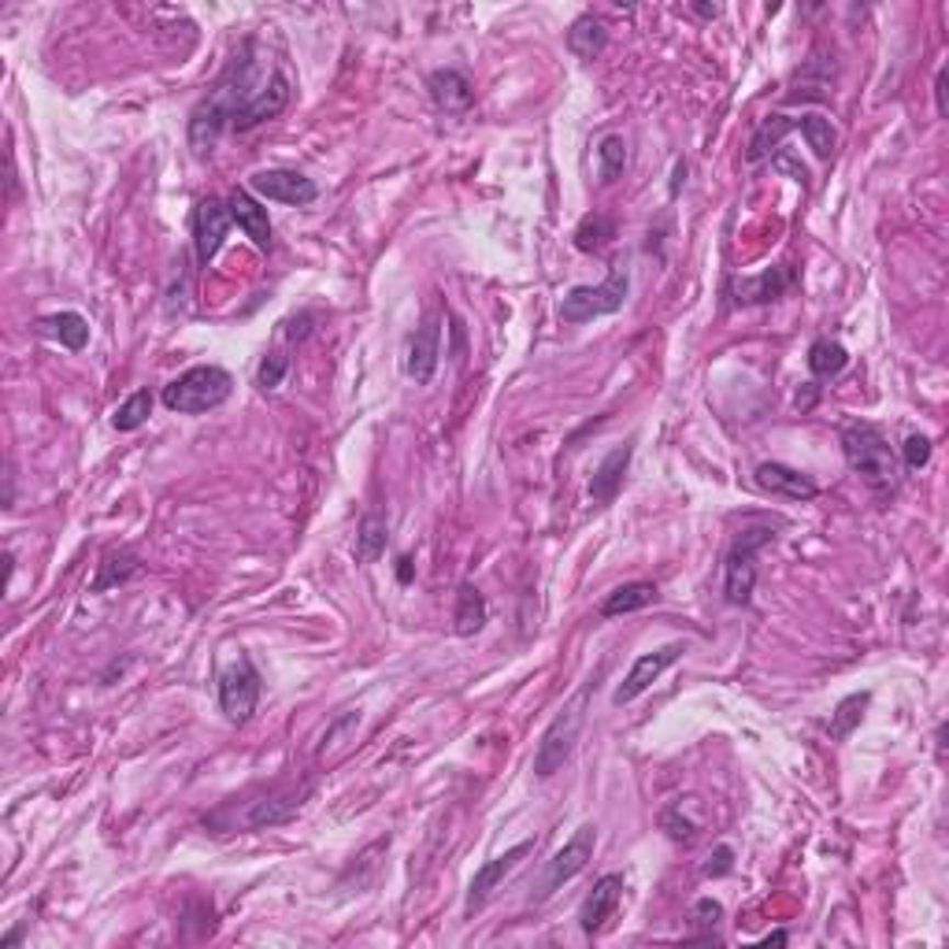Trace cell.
I'll use <instances>...</instances> for the list:
<instances>
[{
	"label": "cell",
	"instance_id": "1",
	"mask_svg": "<svg viewBox=\"0 0 949 949\" xmlns=\"http://www.w3.org/2000/svg\"><path fill=\"white\" fill-rule=\"evenodd\" d=\"M293 97L290 75L279 64H271V56L263 53L260 42H249L234 53L227 71L219 75V82L212 86L208 97L193 108L190 115V145L193 152L204 156L215 149L223 131L246 134L252 126L279 120L286 112Z\"/></svg>",
	"mask_w": 949,
	"mask_h": 949
},
{
	"label": "cell",
	"instance_id": "2",
	"mask_svg": "<svg viewBox=\"0 0 949 949\" xmlns=\"http://www.w3.org/2000/svg\"><path fill=\"white\" fill-rule=\"evenodd\" d=\"M838 438H843L849 472L865 478L875 494L897 490V483H902V460H897L883 427L868 423V419H854V423L843 427Z\"/></svg>",
	"mask_w": 949,
	"mask_h": 949
},
{
	"label": "cell",
	"instance_id": "3",
	"mask_svg": "<svg viewBox=\"0 0 949 949\" xmlns=\"http://www.w3.org/2000/svg\"><path fill=\"white\" fill-rule=\"evenodd\" d=\"M590 693H594V679L586 682V687L550 720V727L542 731V738H538V746H534V760H531L538 779H553L556 771L572 760V753L579 746V735H583L586 709H590Z\"/></svg>",
	"mask_w": 949,
	"mask_h": 949
},
{
	"label": "cell",
	"instance_id": "4",
	"mask_svg": "<svg viewBox=\"0 0 949 949\" xmlns=\"http://www.w3.org/2000/svg\"><path fill=\"white\" fill-rule=\"evenodd\" d=\"M230 394H234V375L227 368L197 364V368L182 371L179 379H171V383L160 389V400L168 413L204 416V413H212V408H219Z\"/></svg>",
	"mask_w": 949,
	"mask_h": 949
},
{
	"label": "cell",
	"instance_id": "5",
	"mask_svg": "<svg viewBox=\"0 0 949 949\" xmlns=\"http://www.w3.org/2000/svg\"><path fill=\"white\" fill-rule=\"evenodd\" d=\"M628 293H631V275L623 263H612L609 275L598 286H575L567 290V297L561 301V319L579 327V323H590V319H601V316H612L628 305Z\"/></svg>",
	"mask_w": 949,
	"mask_h": 949
},
{
	"label": "cell",
	"instance_id": "6",
	"mask_svg": "<svg viewBox=\"0 0 949 949\" xmlns=\"http://www.w3.org/2000/svg\"><path fill=\"white\" fill-rule=\"evenodd\" d=\"M776 538V527H746V531L735 534L727 553V564H723V598L727 605H749L753 586H757V553Z\"/></svg>",
	"mask_w": 949,
	"mask_h": 949
},
{
	"label": "cell",
	"instance_id": "7",
	"mask_svg": "<svg viewBox=\"0 0 949 949\" xmlns=\"http://www.w3.org/2000/svg\"><path fill=\"white\" fill-rule=\"evenodd\" d=\"M263 693V675L252 664L249 653H238V660L219 671V709L230 723H249Z\"/></svg>",
	"mask_w": 949,
	"mask_h": 949
},
{
	"label": "cell",
	"instance_id": "8",
	"mask_svg": "<svg viewBox=\"0 0 949 949\" xmlns=\"http://www.w3.org/2000/svg\"><path fill=\"white\" fill-rule=\"evenodd\" d=\"M594 849H598V827L594 824H583L579 831H575L572 838L564 843V849H556L553 860L545 865V875H542V894L538 897H550L556 894L564 883H572L575 875L586 872V865L594 860Z\"/></svg>",
	"mask_w": 949,
	"mask_h": 949
},
{
	"label": "cell",
	"instance_id": "9",
	"mask_svg": "<svg viewBox=\"0 0 949 949\" xmlns=\"http://www.w3.org/2000/svg\"><path fill=\"white\" fill-rule=\"evenodd\" d=\"M249 193H257L263 201H279V204H293V208H308V204L319 201V185L301 171H286V168H263L249 174Z\"/></svg>",
	"mask_w": 949,
	"mask_h": 949
},
{
	"label": "cell",
	"instance_id": "10",
	"mask_svg": "<svg viewBox=\"0 0 949 949\" xmlns=\"http://www.w3.org/2000/svg\"><path fill=\"white\" fill-rule=\"evenodd\" d=\"M534 846H538L534 838H523L520 846L505 849L501 857L486 860V865L478 868L475 879H472V886H467V897H464V916H467V919H472L475 913H483L486 902H490V897H494V890L501 886L505 879L516 872V868H520V860H523V857H531V854H534Z\"/></svg>",
	"mask_w": 949,
	"mask_h": 949
},
{
	"label": "cell",
	"instance_id": "11",
	"mask_svg": "<svg viewBox=\"0 0 949 949\" xmlns=\"http://www.w3.org/2000/svg\"><path fill=\"white\" fill-rule=\"evenodd\" d=\"M682 653H687V645H682V642H668V645H660V649H653V653H642V657L631 664L628 679H623L620 687H615L612 704H620V709H623V704L639 701L642 693L649 690L653 682H657L660 675L668 671L671 664L682 657Z\"/></svg>",
	"mask_w": 949,
	"mask_h": 949
},
{
	"label": "cell",
	"instance_id": "12",
	"mask_svg": "<svg viewBox=\"0 0 949 949\" xmlns=\"http://www.w3.org/2000/svg\"><path fill=\"white\" fill-rule=\"evenodd\" d=\"M308 798V787H290V790H268V794H260L257 801H249V809L241 812L238 820H234L230 827H249V831H263V827H279V824H290L293 816L301 812V805H305Z\"/></svg>",
	"mask_w": 949,
	"mask_h": 949
},
{
	"label": "cell",
	"instance_id": "13",
	"mask_svg": "<svg viewBox=\"0 0 949 949\" xmlns=\"http://www.w3.org/2000/svg\"><path fill=\"white\" fill-rule=\"evenodd\" d=\"M230 208L227 201L219 197H201L197 208H193V252H197V263L208 268L215 260V252L223 249L227 241V230H230Z\"/></svg>",
	"mask_w": 949,
	"mask_h": 949
},
{
	"label": "cell",
	"instance_id": "14",
	"mask_svg": "<svg viewBox=\"0 0 949 949\" xmlns=\"http://www.w3.org/2000/svg\"><path fill=\"white\" fill-rule=\"evenodd\" d=\"M438 360H442V323L434 316H427L413 330V338H408V360H405L408 379H413L416 386H427L438 371Z\"/></svg>",
	"mask_w": 949,
	"mask_h": 949
},
{
	"label": "cell",
	"instance_id": "15",
	"mask_svg": "<svg viewBox=\"0 0 949 949\" xmlns=\"http://www.w3.org/2000/svg\"><path fill=\"white\" fill-rule=\"evenodd\" d=\"M794 282H798L794 268H790V263H779V268H768L753 279H738L735 286H731V301H735L738 308L771 305V301L787 297V293L794 290Z\"/></svg>",
	"mask_w": 949,
	"mask_h": 949
},
{
	"label": "cell",
	"instance_id": "16",
	"mask_svg": "<svg viewBox=\"0 0 949 949\" xmlns=\"http://www.w3.org/2000/svg\"><path fill=\"white\" fill-rule=\"evenodd\" d=\"M757 486L776 497H787V501H812V497H820V486L816 478L798 472V467L790 464H779V460H765V464H757Z\"/></svg>",
	"mask_w": 949,
	"mask_h": 949
},
{
	"label": "cell",
	"instance_id": "17",
	"mask_svg": "<svg viewBox=\"0 0 949 949\" xmlns=\"http://www.w3.org/2000/svg\"><path fill=\"white\" fill-rule=\"evenodd\" d=\"M620 897H623V875H615V872L601 875L598 883H594L590 894L583 897V905H579V927H583V931H586V935H598L601 927L612 919L615 905H620Z\"/></svg>",
	"mask_w": 949,
	"mask_h": 949
},
{
	"label": "cell",
	"instance_id": "18",
	"mask_svg": "<svg viewBox=\"0 0 949 949\" xmlns=\"http://www.w3.org/2000/svg\"><path fill=\"white\" fill-rule=\"evenodd\" d=\"M427 93H430V101H434V108H442V112H467L475 101L472 78L464 71H456V67H438V71H430Z\"/></svg>",
	"mask_w": 949,
	"mask_h": 949
},
{
	"label": "cell",
	"instance_id": "19",
	"mask_svg": "<svg viewBox=\"0 0 949 949\" xmlns=\"http://www.w3.org/2000/svg\"><path fill=\"white\" fill-rule=\"evenodd\" d=\"M227 208H230V219L238 223V230L246 234L257 249H271V219H268V208L252 197L249 190H230L227 197Z\"/></svg>",
	"mask_w": 949,
	"mask_h": 949
},
{
	"label": "cell",
	"instance_id": "20",
	"mask_svg": "<svg viewBox=\"0 0 949 949\" xmlns=\"http://www.w3.org/2000/svg\"><path fill=\"white\" fill-rule=\"evenodd\" d=\"M631 456H634V442H623V445H615L612 453L601 460L598 472H594V478H590V501L594 505H612L615 501L623 478H628Z\"/></svg>",
	"mask_w": 949,
	"mask_h": 949
},
{
	"label": "cell",
	"instance_id": "21",
	"mask_svg": "<svg viewBox=\"0 0 949 949\" xmlns=\"http://www.w3.org/2000/svg\"><path fill=\"white\" fill-rule=\"evenodd\" d=\"M37 335L60 341V346L71 352H82L90 346V319L78 316V312H53V316L37 319Z\"/></svg>",
	"mask_w": 949,
	"mask_h": 949
},
{
	"label": "cell",
	"instance_id": "22",
	"mask_svg": "<svg viewBox=\"0 0 949 949\" xmlns=\"http://www.w3.org/2000/svg\"><path fill=\"white\" fill-rule=\"evenodd\" d=\"M660 594H657V586L653 583H623V586H615L612 594H605V601L598 605V615L601 620H615V615H631V612H639V609H645V605H653L657 601Z\"/></svg>",
	"mask_w": 949,
	"mask_h": 949
},
{
	"label": "cell",
	"instance_id": "23",
	"mask_svg": "<svg viewBox=\"0 0 949 949\" xmlns=\"http://www.w3.org/2000/svg\"><path fill=\"white\" fill-rule=\"evenodd\" d=\"M486 620H490V605H486L483 590L472 586V583H464V586H460V594H456L453 631L460 634V639H475V634L486 628Z\"/></svg>",
	"mask_w": 949,
	"mask_h": 949
},
{
	"label": "cell",
	"instance_id": "24",
	"mask_svg": "<svg viewBox=\"0 0 949 949\" xmlns=\"http://www.w3.org/2000/svg\"><path fill=\"white\" fill-rule=\"evenodd\" d=\"M134 575H142L138 553L112 550V553H104L101 567H97V579H93V586H90V594H108V590H115V586H126V583L134 579Z\"/></svg>",
	"mask_w": 949,
	"mask_h": 949
},
{
	"label": "cell",
	"instance_id": "25",
	"mask_svg": "<svg viewBox=\"0 0 949 949\" xmlns=\"http://www.w3.org/2000/svg\"><path fill=\"white\" fill-rule=\"evenodd\" d=\"M790 131H798V115H794V120H790V115H768V120L757 126V134H753V138H749L746 163H760V160H768V156L779 149L782 138H787Z\"/></svg>",
	"mask_w": 949,
	"mask_h": 949
},
{
	"label": "cell",
	"instance_id": "26",
	"mask_svg": "<svg viewBox=\"0 0 949 949\" xmlns=\"http://www.w3.org/2000/svg\"><path fill=\"white\" fill-rule=\"evenodd\" d=\"M605 45H609V31H605V23L594 15H579L572 23V31H567V48H572L579 60H598L605 53Z\"/></svg>",
	"mask_w": 949,
	"mask_h": 949
},
{
	"label": "cell",
	"instance_id": "27",
	"mask_svg": "<svg viewBox=\"0 0 949 949\" xmlns=\"http://www.w3.org/2000/svg\"><path fill=\"white\" fill-rule=\"evenodd\" d=\"M386 538H389V527L383 516H364L357 527V545H352V556H357V564H375L379 556L386 553Z\"/></svg>",
	"mask_w": 949,
	"mask_h": 949
},
{
	"label": "cell",
	"instance_id": "28",
	"mask_svg": "<svg viewBox=\"0 0 949 949\" xmlns=\"http://www.w3.org/2000/svg\"><path fill=\"white\" fill-rule=\"evenodd\" d=\"M868 704H872V693H868V690L849 693V698L838 701V704H835V712H831V723H827L831 738H835V742H846L849 735H854V731L860 727V720H865V709H868Z\"/></svg>",
	"mask_w": 949,
	"mask_h": 949
},
{
	"label": "cell",
	"instance_id": "29",
	"mask_svg": "<svg viewBox=\"0 0 949 949\" xmlns=\"http://www.w3.org/2000/svg\"><path fill=\"white\" fill-rule=\"evenodd\" d=\"M846 364H849V352H846V346H838V341H831V338H816L809 346V371L816 379H835V375H843L846 371Z\"/></svg>",
	"mask_w": 949,
	"mask_h": 949
},
{
	"label": "cell",
	"instance_id": "30",
	"mask_svg": "<svg viewBox=\"0 0 949 949\" xmlns=\"http://www.w3.org/2000/svg\"><path fill=\"white\" fill-rule=\"evenodd\" d=\"M628 171V138L623 134H605L598 142V179L601 185H612Z\"/></svg>",
	"mask_w": 949,
	"mask_h": 949
},
{
	"label": "cell",
	"instance_id": "31",
	"mask_svg": "<svg viewBox=\"0 0 949 949\" xmlns=\"http://www.w3.org/2000/svg\"><path fill=\"white\" fill-rule=\"evenodd\" d=\"M798 131L805 134L809 149L820 156V160H831L835 156V145H838V134H835V123L820 112H809V115H798Z\"/></svg>",
	"mask_w": 949,
	"mask_h": 949
},
{
	"label": "cell",
	"instance_id": "32",
	"mask_svg": "<svg viewBox=\"0 0 949 949\" xmlns=\"http://www.w3.org/2000/svg\"><path fill=\"white\" fill-rule=\"evenodd\" d=\"M149 416H152V394H149V389H134V394L126 397L120 408H115L112 427L120 430V434H131V430H138V427L149 423Z\"/></svg>",
	"mask_w": 949,
	"mask_h": 949
},
{
	"label": "cell",
	"instance_id": "33",
	"mask_svg": "<svg viewBox=\"0 0 949 949\" xmlns=\"http://www.w3.org/2000/svg\"><path fill=\"white\" fill-rule=\"evenodd\" d=\"M612 238H615L612 219H609V215H601V212H594V215H586V219L579 223V230H575V249L601 252Z\"/></svg>",
	"mask_w": 949,
	"mask_h": 949
},
{
	"label": "cell",
	"instance_id": "34",
	"mask_svg": "<svg viewBox=\"0 0 949 949\" xmlns=\"http://www.w3.org/2000/svg\"><path fill=\"white\" fill-rule=\"evenodd\" d=\"M660 827H664V835L671 838V843H682V846H690L693 838H698V820L693 816H687V812H682V801H675V805H668L660 812Z\"/></svg>",
	"mask_w": 949,
	"mask_h": 949
},
{
	"label": "cell",
	"instance_id": "35",
	"mask_svg": "<svg viewBox=\"0 0 949 949\" xmlns=\"http://www.w3.org/2000/svg\"><path fill=\"white\" fill-rule=\"evenodd\" d=\"M720 919H723V905L716 902V897H698V902H693V908H690V924L698 927V938L701 942H720L716 935V927H720Z\"/></svg>",
	"mask_w": 949,
	"mask_h": 949
},
{
	"label": "cell",
	"instance_id": "36",
	"mask_svg": "<svg viewBox=\"0 0 949 949\" xmlns=\"http://www.w3.org/2000/svg\"><path fill=\"white\" fill-rule=\"evenodd\" d=\"M286 371H290V357L282 349H271L268 357L260 360V368H257V386L263 389V394H271V389L282 386Z\"/></svg>",
	"mask_w": 949,
	"mask_h": 949
},
{
	"label": "cell",
	"instance_id": "37",
	"mask_svg": "<svg viewBox=\"0 0 949 949\" xmlns=\"http://www.w3.org/2000/svg\"><path fill=\"white\" fill-rule=\"evenodd\" d=\"M902 460L905 467H913V472H919V467H927L931 464V438L927 434H908L905 438V445H902Z\"/></svg>",
	"mask_w": 949,
	"mask_h": 949
},
{
	"label": "cell",
	"instance_id": "38",
	"mask_svg": "<svg viewBox=\"0 0 949 949\" xmlns=\"http://www.w3.org/2000/svg\"><path fill=\"white\" fill-rule=\"evenodd\" d=\"M312 323H316V312H297V316L282 319L279 335L286 338V341H305V338L312 335Z\"/></svg>",
	"mask_w": 949,
	"mask_h": 949
},
{
	"label": "cell",
	"instance_id": "39",
	"mask_svg": "<svg viewBox=\"0 0 949 949\" xmlns=\"http://www.w3.org/2000/svg\"><path fill=\"white\" fill-rule=\"evenodd\" d=\"M704 875H712V879H720V875H727V872H735V849L731 846H716L709 854V865L701 868Z\"/></svg>",
	"mask_w": 949,
	"mask_h": 949
},
{
	"label": "cell",
	"instance_id": "40",
	"mask_svg": "<svg viewBox=\"0 0 949 949\" xmlns=\"http://www.w3.org/2000/svg\"><path fill=\"white\" fill-rule=\"evenodd\" d=\"M357 723H360V712H346V716H341V720H335V723H330L327 731H323V742H319V749H330V746H335V738L341 735V731L357 727Z\"/></svg>",
	"mask_w": 949,
	"mask_h": 949
},
{
	"label": "cell",
	"instance_id": "41",
	"mask_svg": "<svg viewBox=\"0 0 949 949\" xmlns=\"http://www.w3.org/2000/svg\"><path fill=\"white\" fill-rule=\"evenodd\" d=\"M935 108H938V115L946 120V67L935 78Z\"/></svg>",
	"mask_w": 949,
	"mask_h": 949
},
{
	"label": "cell",
	"instance_id": "42",
	"mask_svg": "<svg viewBox=\"0 0 949 949\" xmlns=\"http://www.w3.org/2000/svg\"><path fill=\"white\" fill-rule=\"evenodd\" d=\"M690 12H693V15H701V19H716V15L723 12V8H720V4H690Z\"/></svg>",
	"mask_w": 949,
	"mask_h": 949
},
{
	"label": "cell",
	"instance_id": "43",
	"mask_svg": "<svg viewBox=\"0 0 949 949\" xmlns=\"http://www.w3.org/2000/svg\"><path fill=\"white\" fill-rule=\"evenodd\" d=\"M397 583H413V561H408V556L397 561Z\"/></svg>",
	"mask_w": 949,
	"mask_h": 949
},
{
	"label": "cell",
	"instance_id": "44",
	"mask_svg": "<svg viewBox=\"0 0 949 949\" xmlns=\"http://www.w3.org/2000/svg\"><path fill=\"white\" fill-rule=\"evenodd\" d=\"M787 938H790L787 931H771V935L765 938V946H787Z\"/></svg>",
	"mask_w": 949,
	"mask_h": 949
},
{
	"label": "cell",
	"instance_id": "45",
	"mask_svg": "<svg viewBox=\"0 0 949 949\" xmlns=\"http://www.w3.org/2000/svg\"><path fill=\"white\" fill-rule=\"evenodd\" d=\"M19 938H23V931H12V935H4V938H0V946H15Z\"/></svg>",
	"mask_w": 949,
	"mask_h": 949
}]
</instances>
